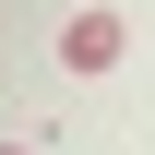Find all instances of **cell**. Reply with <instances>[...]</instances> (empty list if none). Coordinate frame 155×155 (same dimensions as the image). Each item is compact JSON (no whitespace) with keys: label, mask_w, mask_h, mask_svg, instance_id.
I'll return each instance as SVG.
<instances>
[{"label":"cell","mask_w":155,"mask_h":155,"mask_svg":"<svg viewBox=\"0 0 155 155\" xmlns=\"http://www.w3.org/2000/svg\"><path fill=\"white\" fill-rule=\"evenodd\" d=\"M60 60H72V72H119V60H131V24L119 12H72L60 24Z\"/></svg>","instance_id":"cell-1"},{"label":"cell","mask_w":155,"mask_h":155,"mask_svg":"<svg viewBox=\"0 0 155 155\" xmlns=\"http://www.w3.org/2000/svg\"><path fill=\"white\" fill-rule=\"evenodd\" d=\"M0 155H12V143H0Z\"/></svg>","instance_id":"cell-2"}]
</instances>
